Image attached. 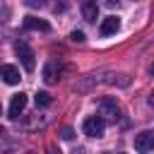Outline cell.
<instances>
[{"instance_id": "cell-18", "label": "cell", "mask_w": 154, "mask_h": 154, "mask_svg": "<svg viewBox=\"0 0 154 154\" xmlns=\"http://www.w3.org/2000/svg\"><path fill=\"white\" fill-rule=\"evenodd\" d=\"M149 72H152V75H154V63H152V67H149Z\"/></svg>"}, {"instance_id": "cell-2", "label": "cell", "mask_w": 154, "mask_h": 154, "mask_svg": "<svg viewBox=\"0 0 154 154\" xmlns=\"http://www.w3.org/2000/svg\"><path fill=\"white\" fill-rule=\"evenodd\" d=\"M99 113L116 123L120 118V106H118V101L113 96H103V99H99Z\"/></svg>"}, {"instance_id": "cell-9", "label": "cell", "mask_w": 154, "mask_h": 154, "mask_svg": "<svg viewBox=\"0 0 154 154\" xmlns=\"http://www.w3.org/2000/svg\"><path fill=\"white\" fill-rule=\"evenodd\" d=\"M82 14L87 22H96L99 19V5L96 0H82Z\"/></svg>"}, {"instance_id": "cell-17", "label": "cell", "mask_w": 154, "mask_h": 154, "mask_svg": "<svg viewBox=\"0 0 154 154\" xmlns=\"http://www.w3.org/2000/svg\"><path fill=\"white\" fill-rule=\"evenodd\" d=\"M149 103H152V106H154V91H152V94H149Z\"/></svg>"}, {"instance_id": "cell-10", "label": "cell", "mask_w": 154, "mask_h": 154, "mask_svg": "<svg viewBox=\"0 0 154 154\" xmlns=\"http://www.w3.org/2000/svg\"><path fill=\"white\" fill-rule=\"evenodd\" d=\"M0 77L7 82V84H17L22 77H19V70L14 65H0Z\"/></svg>"}, {"instance_id": "cell-6", "label": "cell", "mask_w": 154, "mask_h": 154, "mask_svg": "<svg viewBox=\"0 0 154 154\" xmlns=\"http://www.w3.org/2000/svg\"><path fill=\"white\" fill-rule=\"evenodd\" d=\"M22 24H24V29H29V31H51V24H48L46 19L34 17V14H26Z\"/></svg>"}, {"instance_id": "cell-5", "label": "cell", "mask_w": 154, "mask_h": 154, "mask_svg": "<svg viewBox=\"0 0 154 154\" xmlns=\"http://www.w3.org/2000/svg\"><path fill=\"white\" fill-rule=\"evenodd\" d=\"M60 72H63L60 63H58V60H48L46 67H43V79H46L48 84H55V82L60 79Z\"/></svg>"}, {"instance_id": "cell-14", "label": "cell", "mask_w": 154, "mask_h": 154, "mask_svg": "<svg viewBox=\"0 0 154 154\" xmlns=\"http://www.w3.org/2000/svg\"><path fill=\"white\" fill-rule=\"evenodd\" d=\"M26 5H29V7H43L46 0H26Z\"/></svg>"}, {"instance_id": "cell-11", "label": "cell", "mask_w": 154, "mask_h": 154, "mask_svg": "<svg viewBox=\"0 0 154 154\" xmlns=\"http://www.w3.org/2000/svg\"><path fill=\"white\" fill-rule=\"evenodd\" d=\"M34 99H36V106H51V101H53L48 91H38Z\"/></svg>"}, {"instance_id": "cell-12", "label": "cell", "mask_w": 154, "mask_h": 154, "mask_svg": "<svg viewBox=\"0 0 154 154\" xmlns=\"http://www.w3.org/2000/svg\"><path fill=\"white\" fill-rule=\"evenodd\" d=\"M70 38H72L75 43H82V41H84V31H72V34H70Z\"/></svg>"}, {"instance_id": "cell-8", "label": "cell", "mask_w": 154, "mask_h": 154, "mask_svg": "<svg viewBox=\"0 0 154 154\" xmlns=\"http://www.w3.org/2000/svg\"><path fill=\"white\" fill-rule=\"evenodd\" d=\"M120 29V19L116 17V14H111V17H106L103 22H101V26H99V31H101V36H108V34H116Z\"/></svg>"}, {"instance_id": "cell-19", "label": "cell", "mask_w": 154, "mask_h": 154, "mask_svg": "<svg viewBox=\"0 0 154 154\" xmlns=\"http://www.w3.org/2000/svg\"><path fill=\"white\" fill-rule=\"evenodd\" d=\"M0 135H5V130H2V128H0Z\"/></svg>"}, {"instance_id": "cell-3", "label": "cell", "mask_w": 154, "mask_h": 154, "mask_svg": "<svg viewBox=\"0 0 154 154\" xmlns=\"http://www.w3.org/2000/svg\"><path fill=\"white\" fill-rule=\"evenodd\" d=\"M82 130H84V135H89V137H101V135H103V130H106V120H103V118H99V116H91V118H87V120H84Z\"/></svg>"}, {"instance_id": "cell-15", "label": "cell", "mask_w": 154, "mask_h": 154, "mask_svg": "<svg viewBox=\"0 0 154 154\" xmlns=\"http://www.w3.org/2000/svg\"><path fill=\"white\" fill-rule=\"evenodd\" d=\"M53 10H55V12H65V2H63V0H60V2H55V7H53Z\"/></svg>"}, {"instance_id": "cell-13", "label": "cell", "mask_w": 154, "mask_h": 154, "mask_svg": "<svg viewBox=\"0 0 154 154\" xmlns=\"http://www.w3.org/2000/svg\"><path fill=\"white\" fill-rule=\"evenodd\" d=\"M60 137H63V140H72V137H75L72 128H63V130H60Z\"/></svg>"}, {"instance_id": "cell-1", "label": "cell", "mask_w": 154, "mask_h": 154, "mask_svg": "<svg viewBox=\"0 0 154 154\" xmlns=\"http://www.w3.org/2000/svg\"><path fill=\"white\" fill-rule=\"evenodd\" d=\"M14 53H17V58H19V63L24 65V70L26 72H31L34 67H36V55H34V51L26 46V41H14Z\"/></svg>"}, {"instance_id": "cell-16", "label": "cell", "mask_w": 154, "mask_h": 154, "mask_svg": "<svg viewBox=\"0 0 154 154\" xmlns=\"http://www.w3.org/2000/svg\"><path fill=\"white\" fill-rule=\"evenodd\" d=\"M51 154H60V149H55V147H51Z\"/></svg>"}, {"instance_id": "cell-20", "label": "cell", "mask_w": 154, "mask_h": 154, "mask_svg": "<svg viewBox=\"0 0 154 154\" xmlns=\"http://www.w3.org/2000/svg\"><path fill=\"white\" fill-rule=\"evenodd\" d=\"M0 111H2V103H0Z\"/></svg>"}, {"instance_id": "cell-7", "label": "cell", "mask_w": 154, "mask_h": 154, "mask_svg": "<svg viewBox=\"0 0 154 154\" xmlns=\"http://www.w3.org/2000/svg\"><path fill=\"white\" fill-rule=\"evenodd\" d=\"M24 108H26V94H22V91H19V94H14V96H12V101H10V118H12V120H17V118H19V113H22Z\"/></svg>"}, {"instance_id": "cell-4", "label": "cell", "mask_w": 154, "mask_h": 154, "mask_svg": "<svg viewBox=\"0 0 154 154\" xmlns=\"http://www.w3.org/2000/svg\"><path fill=\"white\" fill-rule=\"evenodd\" d=\"M135 149L140 154H147L154 149V130H142L140 135H135Z\"/></svg>"}]
</instances>
